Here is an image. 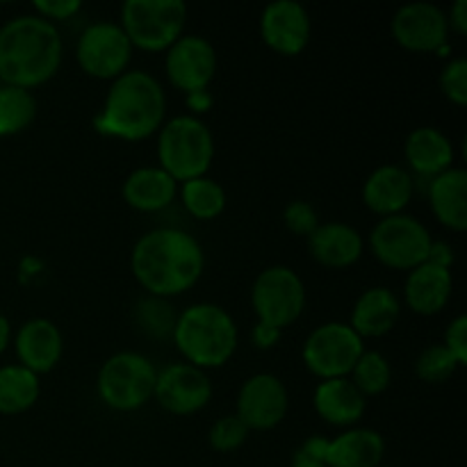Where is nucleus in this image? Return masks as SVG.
Instances as JSON below:
<instances>
[{"label":"nucleus","mask_w":467,"mask_h":467,"mask_svg":"<svg viewBox=\"0 0 467 467\" xmlns=\"http://www.w3.org/2000/svg\"><path fill=\"white\" fill-rule=\"evenodd\" d=\"M132 274L153 296H173L190 290L205 267L199 242L178 228H155L132 249Z\"/></svg>","instance_id":"obj_1"},{"label":"nucleus","mask_w":467,"mask_h":467,"mask_svg":"<svg viewBox=\"0 0 467 467\" xmlns=\"http://www.w3.org/2000/svg\"><path fill=\"white\" fill-rule=\"evenodd\" d=\"M59 64L62 36L50 21L23 14L0 27V78L5 85L39 87L57 73Z\"/></svg>","instance_id":"obj_2"},{"label":"nucleus","mask_w":467,"mask_h":467,"mask_svg":"<svg viewBox=\"0 0 467 467\" xmlns=\"http://www.w3.org/2000/svg\"><path fill=\"white\" fill-rule=\"evenodd\" d=\"M167 112L162 85L146 71H126L114 78L94 128L100 135L137 141L146 140L162 126Z\"/></svg>","instance_id":"obj_3"},{"label":"nucleus","mask_w":467,"mask_h":467,"mask_svg":"<svg viewBox=\"0 0 467 467\" xmlns=\"http://www.w3.org/2000/svg\"><path fill=\"white\" fill-rule=\"evenodd\" d=\"M173 340L194 368H222L237 349V327L217 304H194L182 310Z\"/></svg>","instance_id":"obj_4"},{"label":"nucleus","mask_w":467,"mask_h":467,"mask_svg":"<svg viewBox=\"0 0 467 467\" xmlns=\"http://www.w3.org/2000/svg\"><path fill=\"white\" fill-rule=\"evenodd\" d=\"M160 169L176 182L205 176L214 158V140L199 117L182 114L171 119L158 137Z\"/></svg>","instance_id":"obj_5"},{"label":"nucleus","mask_w":467,"mask_h":467,"mask_svg":"<svg viewBox=\"0 0 467 467\" xmlns=\"http://www.w3.org/2000/svg\"><path fill=\"white\" fill-rule=\"evenodd\" d=\"M187 5L182 0H126L121 23L132 48L167 50L182 36Z\"/></svg>","instance_id":"obj_6"},{"label":"nucleus","mask_w":467,"mask_h":467,"mask_svg":"<svg viewBox=\"0 0 467 467\" xmlns=\"http://www.w3.org/2000/svg\"><path fill=\"white\" fill-rule=\"evenodd\" d=\"M158 369L146 356L119 351L109 356L99 372V397L114 410H137L153 397Z\"/></svg>","instance_id":"obj_7"},{"label":"nucleus","mask_w":467,"mask_h":467,"mask_svg":"<svg viewBox=\"0 0 467 467\" xmlns=\"http://www.w3.org/2000/svg\"><path fill=\"white\" fill-rule=\"evenodd\" d=\"M251 304L260 324L285 328L301 317L306 306V287L299 274L290 267H267L258 274L251 287Z\"/></svg>","instance_id":"obj_8"},{"label":"nucleus","mask_w":467,"mask_h":467,"mask_svg":"<svg viewBox=\"0 0 467 467\" xmlns=\"http://www.w3.org/2000/svg\"><path fill=\"white\" fill-rule=\"evenodd\" d=\"M431 242V233L427 231V226L410 214L383 217L369 235L374 255L388 267L404 269V272L427 263Z\"/></svg>","instance_id":"obj_9"},{"label":"nucleus","mask_w":467,"mask_h":467,"mask_svg":"<svg viewBox=\"0 0 467 467\" xmlns=\"http://www.w3.org/2000/svg\"><path fill=\"white\" fill-rule=\"evenodd\" d=\"M365 351L363 337L342 322H328L315 328L304 345V363L315 377L345 379Z\"/></svg>","instance_id":"obj_10"},{"label":"nucleus","mask_w":467,"mask_h":467,"mask_svg":"<svg viewBox=\"0 0 467 467\" xmlns=\"http://www.w3.org/2000/svg\"><path fill=\"white\" fill-rule=\"evenodd\" d=\"M132 44L119 23H91L78 39L76 57L82 71L100 80H114L126 73Z\"/></svg>","instance_id":"obj_11"},{"label":"nucleus","mask_w":467,"mask_h":467,"mask_svg":"<svg viewBox=\"0 0 467 467\" xmlns=\"http://www.w3.org/2000/svg\"><path fill=\"white\" fill-rule=\"evenodd\" d=\"M299 454L327 467H379L386 454V442L372 429H349L333 441L322 436L308 438Z\"/></svg>","instance_id":"obj_12"},{"label":"nucleus","mask_w":467,"mask_h":467,"mask_svg":"<svg viewBox=\"0 0 467 467\" xmlns=\"http://www.w3.org/2000/svg\"><path fill=\"white\" fill-rule=\"evenodd\" d=\"M164 68L171 85L187 96L205 91L217 73V50L205 36L182 35L167 48Z\"/></svg>","instance_id":"obj_13"},{"label":"nucleus","mask_w":467,"mask_h":467,"mask_svg":"<svg viewBox=\"0 0 467 467\" xmlns=\"http://www.w3.org/2000/svg\"><path fill=\"white\" fill-rule=\"evenodd\" d=\"M287 406H290V400H287L285 383L281 379L274 374H254L240 388L235 415L249 431L251 429L267 431L285 420Z\"/></svg>","instance_id":"obj_14"},{"label":"nucleus","mask_w":467,"mask_h":467,"mask_svg":"<svg viewBox=\"0 0 467 467\" xmlns=\"http://www.w3.org/2000/svg\"><path fill=\"white\" fill-rule=\"evenodd\" d=\"M155 400L173 415L199 413L213 397V383L208 374L190 363H173L158 372Z\"/></svg>","instance_id":"obj_15"},{"label":"nucleus","mask_w":467,"mask_h":467,"mask_svg":"<svg viewBox=\"0 0 467 467\" xmlns=\"http://www.w3.org/2000/svg\"><path fill=\"white\" fill-rule=\"evenodd\" d=\"M447 14L433 3H409L392 16V36L406 50L433 53L447 46Z\"/></svg>","instance_id":"obj_16"},{"label":"nucleus","mask_w":467,"mask_h":467,"mask_svg":"<svg viewBox=\"0 0 467 467\" xmlns=\"http://www.w3.org/2000/svg\"><path fill=\"white\" fill-rule=\"evenodd\" d=\"M308 9L296 0H274L263 9L260 35L272 50L281 55H296L310 41Z\"/></svg>","instance_id":"obj_17"},{"label":"nucleus","mask_w":467,"mask_h":467,"mask_svg":"<svg viewBox=\"0 0 467 467\" xmlns=\"http://www.w3.org/2000/svg\"><path fill=\"white\" fill-rule=\"evenodd\" d=\"M16 354L26 369L35 372L36 377L50 372L62 358L64 340L59 328L50 319L36 317L23 324L16 333Z\"/></svg>","instance_id":"obj_18"},{"label":"nucleus","mask_w":467,"mask_h":467,"mask_svg":"<svg viewBox=\"0 0 467 467\" xmlns=\"http://www.w3.org/2000/svg\"><path fill=\"white\" fill-rule=\"evenodd\" d=\"M413 176L404 167L383 164L374 169L363 185V201L372 213L381 217L401 214V210L413 199Z\"/></svg>","instance_id":"obj_19"},{"label":"nucleus","mask_w":467,"mask_h":467,"mask_svg":"<svg viewBox=\"0 0 467 467\" xmlns=\"http://www.w3.org/2000/svg\"><path fill=\"white\" fill-rule=\"evenodd\" d=\"M308 249L324 267L342 269L358 263L363 255V237L354 226L342 222L319 223L308 237Z\"/></svg>","instance_id":"obj_20"},{"label":"nucleus","mask_w":467,"mask_h":467,"mask_svg":"<svg viewBox=\"0 0 467 467\" xmlns=\"http://www.w3.org/2000/svg\"><path fill=\"white\" fill-rule=\"evenodd\" d=\"M451 287H454L451 269L422 263L420 267L410 269L409 278H406V304L418 315H436L450 304Z\"/></svg>","instance_id":"obj_21"},{"label":"nucleus","mask_w":467,"mask_h":467,"mask_svg":"<svg viewBox=\"0 0 467 467\" xmlns=\"http://www.w3.org/2000/svg\"><path fill=\"white\" fill-rule=\"evenodd\" d=\"M429 203L442 226L461 233L467 228V171L451 167L431 178Z\"/></svg>","instance_id":"obj_22"},{"label":"nucleus","mask_w":467,"mask_h":467,"mask_svg":"<svg viewBox=\"0 0 467 467\" xmlns=\"http://www.w3.org/2000/svg\"><path fill=\"white\" fill-rule=\"evenodd\" d=\"M404 155L409 167L420 176L436 178L442 171L451 169L454 162V146L442 130L431 126H422L406 137Z\"/></svg>","instance_id":"obj_23"},{"label":"nucleus","mask_w":467,"mask_h":467,"mask_svg":"<svg viewBox=\"0 0 467 467\" xmlns=\"http://www.w3.org/2000/svg\"><path fill=\"white\" fill-rule=\"evenodd\" d=\"M400 313V299L390 287H369L356 301L349 327L358 337H381L392 331Z\"/></svg>","instance_id":"obj_24"},{"label":"nucleus","mask_w":467,"mask_h":467,"mask_svg":"<svg viewBox=\"0 0 467 467\" xmlns=\"http://www.w3.org/2000/svg\"><path fill=\"white\" fill-rule=\"evenodd\" d=\"M315 410L336 427H351L365 413V397L349 379H327L315 388Z\"/></svg>","instance_id":"obj_25"},{"label":"nucleus","mask_w":467,"mask_h":467,"mask_svg":"<svg viewBox=\"0 0 467 467\" xmlns=\"http://www.w3.org/2000/svg\"><path fill=\"white\" fill-rule=\"evenodd\" d=\"M178 182L160 167H140L123 182V199L140 213H158L176 199Z\"/></svg>","instance_id":"obj_26"},{"label":"nucleus","mask_w":467,"mask_h":467,"mask_svg":"<svg viewBox=\"0 0 467 467\" xmlns=\"http://www.w3.org/2000/svg\"><path fill=\"white\" fill-rule=\"evenodd\" d=\"M39 400V377L23 365L0 368V415H18Z\"/></svg>","instance_id":"obj_27"},{"label":"nucleus","mask_w":467,"mask_h":467,"mask_svg":"<svg viewBox=\"0 0 467 467\" xmlns=\"http://www.w3.org/2000/svg\"><path fill=\"white\" fill-rule=\"evenodd\" d=\"M36 117V100L30 89L3 85L0 87V137L26 130Z\"/></svg>","instance_id":"obj_28"},{"label":"nucleus","mask_w":467,"mask_h":467,"mask_svg":"<svg viewBox=\"0 0 467 467\" xmlns=\"http://www.w3.org/2000/svg\"><path fill=\"white\" fill-rule=\"evenodd\" d=\"M181 199L187 213L196 219H214L226 208V192L213 178H192L182 182Z\"/></svg>","instance_id":"obj_29"},{"label":"nucleus","mask_w":467,"mask_h":467,"mask_svg":"<svg viewBox=\"0 0 467 467\" xmlns=\"http://www.w3.org/2000/svg\"><path fill=\"white\" fill-rule=\"evenodd\" d=\"M351 377H354L351 383L358 388V392L363 397L381 395L390 386L392 369L383 354H379V351H363L358 363L351 369Z\"/></svg>","instance_id":"obj_30"},{"label":"nucleus","mask_w":467,"mask_h":467,"mask_svg":"<svg viewBox=\"0 0 467 467\" xmlns=\"http://www.w3.org/2000/svg\"><path fill=\"white\" fill-rule=\"evenodd\" d=\"M459 360L450 354L445 345H431L418 356L415 372L424 383H445L459 369Z\"/></svg>","instance_id":"obj_31"},{"label":"nucleus","mask_w":467,"mask_h":467,"mask_svg":"<svg viewBox=\"0 0 467 467\" xmlns=\"http://www.w3.org/2000/svg\"><path fill=\"white\" fill-rule=\"evenodd\" d=\"M137 317H140L144 331L153 333V336H173V327H176L178 315H173L171 306L162 301L160 296H150L137 306Z\"/></svg>","instance_id":"obj_32"},{"label":"nucleus","mask_w":467,"mask_h":467,"mask_svg":"<svg viewBox=\"0 0 467 467\" xmlns=\"http://www.w3.org/2000/svg\"><path fill=\"white\" fill-rule=\"evenodd\" d=\"M249 429L244 427L237 415H223L210 429V445L217 451H235L237 447L244 445Z\"/></svg>","instance_id":"obj_33"},{"label":"nucleus","mask_w":467,"mask_h":467,"mask_svg":"<svg viewBox=\"0 0 467 467\" xmlns=\"http://www.w3.org/2000/svg\"><path fill=\"white\" fill-rule=\"evenodd\" d=\"M441 89L451 103L467 105V59L456 57L445 64L441 73Z\"/></svg>","instance_id":"obj_34"},{"label":"nucleus","mask_w":467,"mask_h":467,"mask_svg":"<svg viewBox=\"0 0 467 467\" xmlns=\"http://www.w3.org/2000/svg\"><path fill=\"white\" fill-rule=\"evenodd\" d=\"M283 222L296 235L310 237L315 233V228L319 226L317 213H315L313 205L308 201H292L290 205L283 213Z\"/></svg>","instance_id":"obj_35"},{"label":"nucleus","mask_w":467,"mask_h":467,"mask_svg":"<svg viewBox=\"0 0 467 467\" xmlns=\"http://www.w3.org/2000/svg\"><path fill=\"white\" fill-rule=\"evenodd\" d=\"M442 345L450 349V354L459 360V365L467 363V317L459 315L454 322L447 327L445 331V342Z\"/></svg>","instance_id":"obj_36"},{"label":"nucleus","mask_w":467,"mask_h":467,"mask_svg":"<svg viewBox=\"0 0 467 467\" xmlns=\"http://www.w3.org/2000/svg\"><path fill=\"white\" fill-rule=\"evenodd\" d=\"M80 0H36L35 3V9L39 12V16L50 23L71 18L73 14L80 12Z\"/></svg>","instance_id":"obj_37"},{"label":"nucleus","mask_w":467,"mask_h":467,"mask_svg":"<svg viewBox=\"0 0 467 467\" xmlns=\"http://www.w3.org/2000/svg\"><path fill=\"white\" fill-rule=\"evenodd\" d=\"M427 263L451 269V263H454V249H451L447 242H431L427 254Z\"/></svg>","instance_id":"obj_38"},{"label":"nucleus","mask_w":467,"mask_h":467,"mask_svg":"<svg viewBox=\"0 0 467 467\" xmlns=\"http://www.w3.org/2000/svg\"><path fill=\"white\" fill-rule=\"evenodd\" d=\"M251 337H254V342L258 349H272V347L281 340V331H278V328L267 327V324L258 322L255 324L254 333H251Z\"/></svg>","instance_id":"obj_39"},{"label":"nucleus","mask_w":467,"mask_h":467,"mask_svg":"<svg viewBox=\"0 0 467 467\" xmlns=\"http://www.w3.org/2000/svg\"><path fill=\"white\" fill-rule=\"evenodd\" d=\"M447 23L454 32L459 35H465L467 32V0H456L454 7H451L450 16H447Z\"/></svg>","instance_id":"obj_40"},{"label":"nucleus","mask_w":467,"mask_h":467,"mask_svg":"<svg viewBox=\"0 0 467 467\" xmlns=\"http://www.w3.org/2000/svg\"><path fill=\"white\" fill-rule=\"evenodd\" d=\"M190 99V108H194L196 112H205V109L210 108V103H213V99H210L208 89L205 91H196V94H190L187 96Z\"/></svg>","instance_id":"obj_41"},{"label":"nucleus","mask_w":467,"mask_h":467,"mask_svg":"<svg viewBox=\"0 0 467 467\" xmlns=\"http://www.w3.org/2000/svg\"><path fill=\"white\" fill-rule=\"evenodd\" d=\"M9 337H12V327H9V319L0 313V354L7 349Z\"/></svg>","instance_id":"obj_42"},{"label":"nucleus","mask_w":467,"mask_h":467,"mask_svg":"<svg viewBox=\"0 0 467 467\" xmlns=\"http://www.w3.org/2000/svg\"><path fill=\"white\" fill-rule=\"evenodd\" d=\"M292 467H327V465H322V463H317V461L306 459V456L296 454V456H295V463H292Z\"/></svg>","instance_id":"obj_43"},{"label":"nucleus","mask_w":467,"mask_h":467,"mask_svg":"<svg viewBox=\"0 0 467 467\" xmlns=\"http://www.w3.org/2000/svg\"><path fill=\"white\" fill-rule=\"evenodd\" d=\"M379 467H388V465H379Z\"/></svg>","instance_id":"obj_44"}]
</instances>
